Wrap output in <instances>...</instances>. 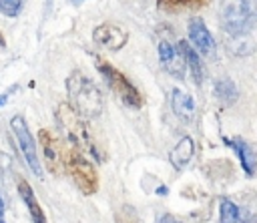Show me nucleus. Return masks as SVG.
<instances>
[{
	"label": "nucleus",
	"instance_id": "26",
	"mask_svg": "<svg viewBox=\"0 0 257 223\" xmlns=\"http://www.w3.org/2000/svg\"><path fill=\"white\" fill-rule=\"evenodd\" d=\"M72 2H82V0H72Z\"/></svg>",
	"mask_w": 257,
	"mask_h": 223
},
{
	"label": "nucleus",
	"instance_id": "11",
	"mask_svg": "<svg viewBox=\"0 0 257 223\" xmlns=\"http://www.w3.org/2000/svg\"><path fill=\"white\" fill-rule=\"evenodd\" d=\"M18 193H20L24 205L28 207V213H30L32 221L34 223H48L46 215H44V211H42V207H40V203H38V199H36V195H34V191H32V187L26 179H18Z\"/></svg>",
	"mask_w": 257,
	"mask_h": 223
},
{
	"label": "nucleus",
	"instance_id": "24",
	"mask_svg": "<svg viewBox=\"0 0 257 223\" xmlns=\"http://www.w3.org/2000/svg\"><path fill=\"white\" fill-rule=\"evenodd\" d=\"M0 223H4V199L0 195Z\"/></svg>",
	"mask_w": 257,
	"mask_h": 223
},
{
	"label": "nucleus",
	"instance_id": "19",
	"mask_svg": "<svg viewBox=\"0 0 257 223\" xmlns=\"http://www.w3.org/2000/svg\"><path fill=\"white\" fill-rule=\"evenodd\" d=\"M255 50V44L253 40L247 36V34H241V36H233V42H229V52L231 54H237V56H247Z\"/></svg>",
	"mask_w": 257,
	"mask_h": 223
},
{
	"label": "nucleus",
	"instance_id": "3",
	"mask_svg": "<svg viewBox=\"0 0 257 223\" xmlns=\"http://www.w3.org/2000/svg\"><path fill=\"white\" fill-rule=\"evenodd\" d=\"M219 16L229 36L247 34L257 26V0H223Z\"/></svg>",
	"mask_w": 257,
	"mask_h": 223
},
{
	"label": "nucleus",
	"instance_id": "4",
	"mask_svg": "<svg viewBox=\"0 0 257 223\" xmlns=\"http://www.w3.org/2000/svg\"><path fill=\"white\" fill-rule=\"evenodd\" d=\"M64 173H68L74 181V185L84 195H94L98 189V173L94 165L76 149L68 147L64 155Z\"/></svg>",
	"mask_w": 257,
	"mask_h": 223
},
{
	"label": "nucleus",
	"instance_id": "18",
	"mask_svg": "<svg viewBox=\"0 0 257 223\" xmlns=\"http://www.w3.org/2000/svg\"><path fill=\"white\" fill-rule=\"evenodd\" d=\"M237 86L229 78H221L215 82V96L223 102H235L237 100Z\"/></svg>",
	"mask_w": 257,
	"mask_h": 223
},
{
	"label": "nucleus",
	"instance_id": "8",
	"mask_svg": "<svg viewBox=\"0 0 257 223\" xmlns=\"http://www.w3.org/2000/svg\"><path fill=\"white\" fill-rule=\"evenodd\" d=\"M189 40L193 42L197 52H201L205 56H213L217 50V42H215L213 34L209 32V28L201 16H193L189 20Z\"/></svg>",
	"mask_w": 257,
	"mask_h": 223
},
{
	"label": "nucleus",
	"instance_id": "20",
	"mask_svg": "<svg viewBox=\"0 0 257 223\" xmlns=\"http://www.w3.org/2000/svg\"><path fill=\"white\" fill-rule=\"evenodd\" d=\"M24 6V0H0V12L6 16H18Z\"/></svg>",
	"mask_w": 257,
	"mask_h": 223
},
{
	"label": "nucleus",
	"instance_id": "13",
	"mask_svg": "<svg viewBox=\"0 0 257 223\" xmlns=\"http://www.w3.org/2000/svg\"><path fill=\"white\" fill-rule=\"evenodd\" d=\"M225 143H229V147L237 153V157H239L245 173L247 175H253L255 169H257V155H255V151L245 141H241V139H225Z\"/></svg>",
	"mask_w": 257,
	"mask_h": 223
},
{
	"label": "nucleus",
	"instance_id": "10",
	"mask_svg": "<svg viewBox=\"0 0 257 223\" xmlns=\"http://www.w3.org/2000/svg\"><path fill=\"white\" fill-rule=\"evenodd\" d=\"M159 60H161V66L177 76V78H183L185 76V58H183V52L179 46H173L169 40H161L159 42Z\"/></svg>",
	"mask_w": 257,
	"mask_h": 223
},
{
	"label": "nucleus",
	"instance_id": "12",
	"mask_svg": "<svg viewBox=\"0 0 257 223\" xmlns=\"http://www.w3.org/2000/svg\"><path fill=\"white\" fill-rule=\"evenodd\" d=\"M193 153H195L193 139H191V137H183V139L169 151V161H171V165H173L177 171H181V169H185V165L191 161Z\"/></svg>",
	"mask_w": 257,
	"mask_h": 223
},
{
	"label": "nucleus",
	"instance_id": "22",
	"mask_svg": "<svg viewBox=\"0 0 257 223\" xmlns=\"http://www.w3.org/2000/svg\"><path fill=\"white\" fill-rule=\"evenodd\" d=\"M157 223H181V221H179L175 215H163V217H161Z\"/></svg>",
	"mask_w": 257,
	"mask_h": 223
},
{
	"label": "nucleus",
	"instance_id": "1",
	"mask_svg": "<svg viewBox=\"0 0 257 223\" xmlns=\"http://www.w3.org/2000/svg\"><path fill=\"white\" fill-rule=\"evenodd\" d=\"M66 92H68V104L82 119H96L104 108V100L98 86L80 70H72L68 74Z\"/></svg>",
	"mask_w": 257,
	"mask_h": 223
},
{
	"label": "nucleus",
	"instance_id": "17",
	"mask_svg": "<svg viewBox=\"0 0 257 223\" xmlns=\"http://www.w3.org/2000/svg\"><path fill=\"white\" fill-rule=\"evenodd\" d=\"M219 223H243V213L239 205H235L227 197L219 201Z\"/></svg>",
	"mask_w": 257,
	"mask_h": 223
},
{
	"label": "nucleus",
	"instance_id": "23",
	"mask_svg": "<svg viewBox=\"0 0 257 223\" xmlns=\"http://www.w3.org/2000/svg\"><path fill=\"white\" fill-rule=\"evenodd\" d=\"M14 90H16V86H12L10 90H6V92H2V94H0V106H2V104H4V102H6L8 98H10V94H12Z\"/></svg>",
	"mask_w": 257,
	"mask_h": 223
},
{
	"label": "nucleus",
	"instance_id": "21",
	"mask_svg": "<svg viewBox=\"0 0 257 223\" xmlns=\"http://www.w3.org/2000/svg\"><path fill=\"white\" fill-rule=\"evenodd\" d=\"M116 221H118V223H137V215H135V211L126 205V207H122V209L116 213Z\"/></svg>",
	"mask_w": 257,
	"mask_h": 223
},
{
	"label": "nucleus",
	"instance_id": "14",
	"mask_svg": "<svg viewBox=\"0 0 257 223\" xmlns=\"http://www.w3.org/2000/svg\"><path fill=\"white\" fill-rule=\"evenodd\" d=\"M171 106H173V113L183 119V121H191L195 117V100L191 94L175 88L171 92Z\"/></svg>",
	"mask_w": 257,
	"mask_h": 223
},
{
	"label": "nucleus",
	"instance_id": "6",
	"mask_svg": "<svg viewBox=\"0 0 257 223\" xmlns=\"http://www.w3.org/2000/svg\"><path fill=\"white\" fill-rule=\"evenodd\" d=\"M10 127H12V133L16 137V143L20 147V153L26 161V165L30 167V171L36 175V177H42V167H40V159H38V151H36V143L28 131V125L24 121L22 115H14L12 121H10Z\"/></svg>",
	"mask_w": 257,
	"mask_h": 223
},
{
	"label": "nucleus",
	"instance_id": "9",
	"mask_svg": "<svg viewBox=\"0 0 257 223\" xmlns=\"http://www.w3.org/2000/svg\"><path fill=\"white\" fill-rule=\"evenodd\" d=\"M92 40L94 44H98L100 48H108V50H118L126 44L128 40V32L116 24H98L94 30H92Z\"/></svg>",
	"mask_w": 257,
	"mask_h": 223
},
{
	"label": "nucleus",
	"instance_id": "7",
	"mask_svg": "<svg viewBox=\"0 0 257 223\" xmlns=\"http://www.w3.org/2000/svg\"><path fill=\"white\" fill-rule=\"evenodd\" d=\"M38 139H40V149H42V159L46 163V169L52 175H62L64 173V155H66L68 147H64V143L50 129H40Z\"/></svg>",
	"mask_w": 257,
	"mask_h": 223
},
{
	"label": "nucleus",
	"instance_id": "15",
	"mask_svg": "<svg viewBox=\"0 0 257 223\" xmlns=\"http://www.w3.org/2000/svg\"><path fill=\"white\" fill-rule=\"evenodd\" d=\"M179 48H181V52H183L185 64L189 66V70H191V74H193V80H195L197 84H203V80H205V70H203V64H201L199 52H197L189 42H185V40L179 42Z\"/></svg>",
	"mask_w": 257,
	"mask_h": 223
},
{
	"label": "nucleus",
	"instance_id": "5",
	"mask_svg": "<svg viewBox=\"0 0 257 223\" xmlns=\"http://www.w3.org/2000/svg\"><path fill=\"white\" fill-rule=\"evenodd\" d=\"M96 68L98 72L104 76L106 84L110 86V90L131 108H141L143 106V96L139 92V88L118 70L114 68L108 60H102V58H96Z\"/></svg>",
	"mask_w": 257,
	"mask_h": 223
},
{
	"label": "nucleus",
	"instance_id": "25",
	"mask_svg": "<svg viewBox=\"0 0 257 223\" xmlns=\"http://www.w3.org/2000/svg\"><path fill=\"white\" fill-rule=\"evenodd\" d=\"M4 44H6V40H4V36L0 34V46H4Z\"/></svg>",
	"mask_w": 257,
	"mask_h": 223
},
{
	"label": "nucleus",
	"instance_id": "2",
	"mask_svg": "<svg viewBox=\"0 0 257 223\" xmlns=\"http://www.w3.org/2000/svg\"><path fill=\"white\" fill-rule=\"evenodd\" d=\"M56 123L62 129V135L66 137V141L72 149H76L78 153H88L94 159H100L96 143L92 141L84 119L68 102H60L56 106Z\"/></svg>",
	"mask_w": 257,
	"mask_h": 223
},
{
	"label": "nucleus",
	"instance_id": "16",
	"mask_svg": "<svg viewBox=\"0 0 257 223\" xmlns=\"http://www.w3.org/2000/svg\"><path fill=\"white\" fill-rule=\"evenodd\" d=\"M211 0H157L159 8L165 12H185V10H199L207 6Z\"/></svg>",
	"mask_w": 257,
	"mask_h": 223
}]
</instances>
